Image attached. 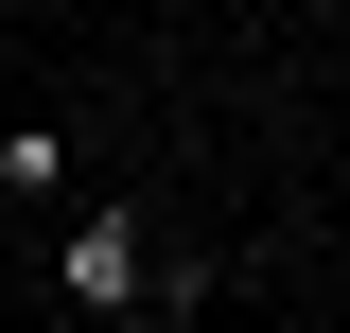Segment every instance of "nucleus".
I'll list each match as a JSON object with an SVG mask.
<instances>
[{
	"mask_svg": "<svg viewBox=\"0 0 350 333\" xmlns=\"http://www.w3.org/2000/svg\"><path fill=\"white\" fill-rule=\"evenodd\" d=\"M53 281H70L88 316H158V228H140V210H88L70 246H53Z\"/></svg>",
	"mask_w": 350,
	"mask_h": 333,
	"instance_id": "1",
	"label": "nucleus"
},
{
	"mask_svg": "<svg viewBox=\"0 0 350 333\" xmlns=\"http://www.w3.org/2000/svg\"><path fill=\"white\" fill-rule=\"evenodd\" d=\"M105 333H175V298H158V316H105Z\"/></svg>",
	"mask_w": 350,
	"mask_h": 333,
	"instance_id": "3",
	"label": "nucleus"
},
{
	"mask_svg": "<svg viewBox=\"0 0 350 333\" xmlns=\"http://www.w3.org/2000/svg\"><path fill=\"white\" fill-rule=\"evenodd\" d=\"M0 193H70V140L53 123H0Z\"/></svg>",
	"mask_w": 350,
	"mask_h": 333,
	"instance_id": "2",
	"label": "nucleus"
}]
</instances>
